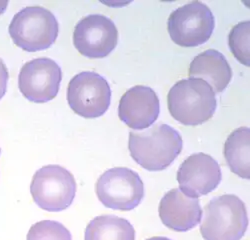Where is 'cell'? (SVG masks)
Returning a JSON list of instances; mask_svg holds the SVG:
<instances>
[{
  "mask_svg": "<svg viewBox=\"0 0 250 240\" xmlns=\"http://www.w3.org/2000/svg\"><path fill=\"white\" fill-rule=\"evenodd\" d=\"M182 147L181 135L168 124H156L144 132L129 133L130 155L136 163L148 171L168 168L180 154Z\"/></svg>",
  "mask_w": 250,
  "mask_h": 240,
  "instance_id": "1",
  "label": "cell"
},
{
  "mask_svg": "<svg viewBox=\"0 0 250 240\" xmlns=\"http://www.w3.org/2000/svg\"><path fill=\"white\" fill-rule=\"evenodd\" d=\"M54 14L42 6H27L16 13L8 27L14 44L28 52L49 48L58 35Z\"/></svg>",
  "mask_w": 250,
  "mask_h": 240,
  "instance_id": "4",
  "label": "cell"
},
{
  "mask_svg": "<svg viewBox=\"0 0 250 240\" xmlns=\"http://www.w3.org/2000/svg\"><path fill=\"white\" fill-rule=\"evenodd\" d=\"M160 113V103L156 92L144 85L128 89L120 98L118 116L129 128L143 130L151 126Z\"/></svg>",
  "mask_w": 250,
  "mask_h": 240,
  "instance_id": "12",
  "label": "cell"
},
{
  "mask_svg": "<svg viewBox=\"0 0 250 240\" xmlns=\"http://www.w3.org/2000/svg\"><path fill=\"white\" fill-rule=\"evenodd\" d=\"M95 192L105 207L130 211L144 198V184L137 172L127 167H114L99 176Z\"/></svg>",
  "mask_w": 250,
  "mask_h": 240,
  "instance_id": "6",
  "label": "cell"
},
{
  "mask_svg": "<svg viewBox=\"0 0 250 240\" xmlns=\"http://www.w3.org/2000/svg\"><path fill=\"white\" fill-rule=\"evenodd\" d=\"M146 240H171V239H169L167 237H163V236H153V237L148 238Z\"/></svg>",
  "mask_w": 250,
  "mask_h": 240,
  "instance_id": "21",
  "label": "cell"
},
{
  "mask_svg": "<svg viewBox=\"0 0 250 240\" xmlns=\"http://www.w3.org/2000/svg\"><path fill=\"white\" fill-rule=\"evenodd\" d=\"M61 80V68L54 60L39 57L26 62L20 69L18 87L29 101L44 103L56 97Z\"/></svg>",
  "mask_w": 250,
  "mask_h": 240,
  "instance_id": "10",
  "label": "cell"
},
{
  "mask_svg": "<svg viewBox=\"0 0 250 240\" xmlns=\"http://www.w3.org/2000/svg\"><path fill=\"white\" fill-rule=\"evenodd\" d=\"M250 129L239 127L233 130L224 143L223 154L230 170L241 178H250L249 164Z\"/></svg>",
  "mask_w": 250,
  "mask_h": 240,
  "instance_id": "15",
  "label": "cell"
},
{
  "mask_svg": "<svg viewBox=\"0 0 250 240\" xmlns=\"http://www.w3.org/2000/svg\"><path fill=\"white\" fill-rule=\"evenodd\" d=\"M180 190L188 197L198 198L217 188L221 181V168L216 160L206 153L187 157L177 171Z\"/></svg>",
  "mask_w": 250,
  "mask_h": 240,
  "instance_id": "11",
  "label": "cell"
},
{
  "mask_svg": "<svg viewBox=\"0 0 250 240\" xmlns=\"http://www.w3.org/2000/svg\"><path fill=\"white\" fill-rule=\"evenodd\" d=\"M167 105L171 116L184 125H200L208 121L217 107L211 86L199 78L181 79L169 90Z\"/></svg>",
  "mask_w": 250,
  "mask_h": 240,
  "instance_id": "2",
  "label": "cell"
},
{
  "mask_svg": "<svg viewBox=\"0 0 250 240\" xmlns=\"http://www.w3.org/2000/svg\"><path fill=\"white\" fill-rule=\"evenodd\" d=\"M188 76L204 80L214 92L220 93L231 81L232 69L222 53L215 49H208L193 58Z\"/></svg>",
  "mask_w": 250,
  "mask_h": 240,
  "instance_id": "14",
  "label": "cell"
},
{
  "mask_svg": "<svg viewBox=\"0 0 250 240\" xmlns=\"http://www.w3.org/2000/svg\"><path fill=\"white\" fill-rule=\"evenodd\" d=\"M215 27L211 9L205 3L184 4L168 17L167 30L172 41L182 47H195L208 41Z\"/></svg>",
  "mask_w": 250,
  "mask_h": 240,
  "instance_id": "7",
  "label": "cell"
},
{
  "mask_svg": "<svg viewBox=\"0 0 250 240\" xmlns=\"http://www.w3.org/2000/svg\"><path fill=\"white\" fill-rule=\"evenodd\" d=\"M66 97L74 113L84 118H97L110 105L111 89L106 79L98 73L82 71L69 81Z\"/></svg>",
  "mask_w": 250,
  "mask_h": 240,
  "instance_id": "8",
  "label": "cell"
},
{
  "mask_svg": "<svg viewBox=\"0 0 250 240\" xmlns=\"http://www.w3.org/2000/svg\"><path fill=\"white\" fill-rule=\"evenodd\" d=\"M8 79H9L8 69L5 63L3 62V60L0 58V99H1L6 93Z\"/></svg>",
  "mask_w": 250,
  "mask_h": 240,
  "instance_id": "19",
  "label": "cell"
},
{
  "mask_svg": "<svg viewBox=\"0 0 250 240\" xmlns=\"http://www.w3.org/2000/svg\"><path fill=\"white\" fill-rule=\"evenodd\" d=\"M135 230L128 220L115 215L93 218L85 228L84 240H134Z\"/></svg>",
  "mask_w": 250,
  "mask_h": 240,
  "instance_id": "16",
  "label": "cell"
},
{
  "mask_svg": "<svg viewBox=\"0 0 250 240\" xmlns=\"http://www.w3.org/2000/svg\"><path fill=\"white\" fill-rule=\"evenodd\" d=\"M118 43V30L112 20L102 14H90L80 19L73 31L77 51L90 59L109 55Z\"/></svg>",
  "mask_w": 250,
  "mask_h": 240,
  "instance_id": "9",
  "label": "cell"
},
{
  "mask_svg": "<svg viewBox=\"0 0 250 240\" xmlns=\"http://www.w3.org/2000/svg\"><path fill=\"white\" fill-rule=\"evenodd\" d=\"M76 181L66 168L50 164L38 169L31 180L33 201L43 210L59 212L67 209L76 194Z\"/></svg>",
  "mask_w": 250,
  "mask_h": 240,
  "instance_id": "5",
  "label": "cell"
},
{
  "mask_svg": "<svg viewBox=\"0 0 250 240\" xmlns=\"http://www.w3.org/2000/svg\"><path fill=\"white\" fill-rule=\"evenodd\" d=\"M26 240H72V236L62 223L54 220H41L30 227Z\"/></svg>",
  "mask_w": 250,
  "mask_h": 240,
  "instance_id": "18",
  "label": "cell"
},
{
  "mask_svg": "<svg viewBox=\"0 0 250 240\" xmlns=\"http://www.w3.org/2000/svg\"><path fill=\"white\" fill-rule=\"evenodd\" d=\"M202 212L199 200L186 196L179 188L166 192L158 206L162 223L177 232L196 227L202 219Z\"/></svg>",
  "mask_w": 250,
  "mask_h": 240,
  "instance_id": "13",
  "label": "cell"
},
{
  "mask_svg": "<svg viewBox=\"0 0 250 240\" xmlns=\"http://www.w3.org/2000/svg\"><path fill=\"white\" fill-rule=\"evenodd\" d=\"M200 233L204 240H240L248 227L244 202L234 194L212 198L204 207Z\"/></svg>",
  "mask_w": 250,
  "mask_h": 240,
  "instance_id": "3",
  "label": "cell"
},
{
  "mask_svg": "<svg viewBox=\"0 0 250 240\" xmlns=\"http://www.w3.org/2000/svg\"><path fill=\"white\" fill-rule=\"evenodd\" d=\"M8 6V1H0V15H1Z\"/></svg>",
  "mask_w": 250,
  "mask_h": 240,
  "instance_id": "20",
  "label": "cell"
},
{
  "mask_svg": "<svg viewBox=\"0 0 250 240\" xmlns=\"http://www.w3.org/2000/svg\"><path fill=\"white\" fill-rule=\"evenodd\" d=\"M250 38V21L239 22L232 27L228 35V44L234 57L245 66H250L249 53Z\"/></svg>",
  "mask_w": 250,
  "mask_h": 240,
  "instance_id": "17",
  "label": "cell"
},
{
  "mask_svg": "<svg viewBox=\"0 0 250 240\" xmlns=\"http://www.w3.org/2000/svg\"><path fill=\"white\" fill-rule=\"evenodd\" d=\"M0 153H1V149H0Z\"/></svg>",
  "mask_w": 250,
  "mask_h": 240,
  "instance_id": "22",
  "label": "cell"
}]
</instances>
